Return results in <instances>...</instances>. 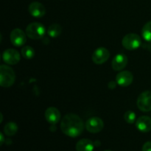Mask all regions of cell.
<instances>
[{"label": "cell", "mask_w": 151, "mask_h": 151, "mask_svg": "<svg viewBox=\"0 0 151 151\" xmlns=\"http://www.w3.org/2000/svg\"><path fill=\"white\" fill-rule=\"evenodd\" d=\"M60 129L65 135L75 138L82 134L84 129V124L78 115L68 114L62 119Z\"/></svg>", "instance_id": "obj_1"}, {"label": "cell", "mask_w": 151, "mask_h": 151, "mask_svg": "<svg viewBox=\"0 0 151 151\" xmlns=\"http://www.w3.org/2000/svg\"><path fill=\"white\" fill-rule=\"evenodd\" d=\"M16 75L12 68L7 65L0 66V85L2 87L8 88L15 82Z\"/></svg>", "instance_id": "obj_2"}, {"label": "cell", "mask_w": 151, "mask_h": 151, "mask_svg": "<svg viewBox=\"0 0 151 151\" xmlns=\"http://www.w3.org/2000/svg\"><path fill=\"white\" fill-rule=\"evenodd\" d=\"M45 27L38 22H32L26 28L27 35L32 40L41 39L45 35Z\"/></svg>", "instance_id": "obj_3"}, {"label": "cell", "mask_w": 151, "mask_h": 151, "mask_svg": "<svg viewBox=\"0 0 151 151\" xmlns=\"http://www.w3.org/2000/svg\"><path fill=\"white\" fill-rule=\"evenodd\" d=\"M122 44L124 48L128 50H134L139 48L142 44V40L139 35L135 33L127 34L123 38Z\"/></svg>", "instance_id": "obj_4"}, {"label": "cell", "mask_w": 151, "mask_h": 151, "mask_svg": "<svg viewBox=\"0 0 151 151\" xmlns=\"http://www.w3.org/2000/svg\"><path fill=\"white\" fill-rule=\"evenodd\" d=\"M137 106L142 111H151V91H143L137 99Z\"/></svg>", "instance_id": "obj_5"}, {"label": "cell", "mask_w": 151, "mask_h": 151, "mask_svg": "<svg viewBox=\"0 0 151 151\" xmlns=\"http://www.w3.org/2000/svg\"><path fill=\"white\" fill-rule=\"evenodd\" d=\"M104 128V122L97 116H93L89 118L86 122V128L87 131L92 134H97L100 132Z\"/></svg>", "instance_id": "obj_6"}, {"label": "cell", "mask_w": 151, "mask_h": 151, "mask_svg": "<svg viewBox=\"0 0 151 151\" xmlns=\"http://www.w3.org/2000/svg\"><path fill=\"white\" fill-rule=\"evenodd\" d=\"M2 58L4 63L9 65H16L19 62L21 58L20 54L14 49H7L4 51Z\"/></svg>", "instance_id": "obj_7"}, {"label": "cell", "mask_w": 151, "mask_h": 151, "mask_svg": "<svg viewBox=\"0 0 151 151\" xmlns=\"http://www.w3.org/2000/svg\"><path fill=\"white\" fill-rule=\"evenodd\" d=\"M10 41L15 47H21L26 43V35L21 29L16 28L10 32Z\"/></svg>", "instance_id": "obj_8"}, {"label": "cell", "mask_w": 151, "mask_h": 151, "mask_svg": "<svg viewBox=\"0 0 151 151\" xmlns=\"http://www.w3.org/2000/svg\"><path fill=\"white\" fill-rule=\"evenodd\" d=\"M110 57V52L107 49L100 47L94 52L92 55V60L96 64H103Z\"/></svg>", "instance_id": "obj_9"}, {"label": "cell", "mask_w": 151, "mask_h": 151, "mask_svg": "<svg viewBox=\"0 0 151 151\" xmlns=\"http://www.w3.org/2000/svg\"><path fill=\"white\" fill-rule=\"evenodd\" d=\"M134 80L133 74L129 71H122L116 77V83L122 87H126L131 85Z\"/></svg>", "instance_id": "obj_10"}, {"label": "cell", "mask_w": 151, "mask_h": 151, "mask_svg": "<svg viewBox=\"0 0 151 151\" xmlns=\"http://www.w3.org/2000/svg\"><path fill=\"white\" fill-rule=\"evenodd\" d=\"M29 13L31 16L35 18H41L45 15L46 8L41 3L38 1H33L28 7Z\"/></svg>", "instance_id": "obj_11"}, {"label": "cell", "mask_w": 151, "mask_h": 151, "mask_svg": "<svg viewBox=\"0 0 151 151\" xmlns=\"http://www.w3.org/2000/svg\"><path fill=\"white\" fill-rule=\"evenodd\" d=\"M128 59L125 55L118 54L113 58L111 62V66L114 70L120 71L127 66Z\"/></svg>", "instance_id": "obj_12"}, {"label": "cell", "mask_w": 151, "mask_h": 151, "mask_svg": "<svg viewBox=\"0 0 151 151\" xmlns=\"http://www.w3.org/2000/svg\"><path fill=\"white\" fill-rule=\"evenodd\" d=\"M136 127L141 132H149L151 131V118L147 116H139L136 121Z\"/></svg>", "instance_id": "obj_13"}, {"label": "cell", "mask_w": 151, "mask_h": 151, "mask_svg": "<svg viewBox=\"0 0 151 151\" xmlns=\"http://www.w3.org/2000/svg\"><path fill=\"white\" fill-rule=\"evenodd\" d=\"M45 118L49 123L55 125L60 119V113L58 109L55 107H50L46 110Z\"/></svg>", "instance_id": "obj_14"}, {"label": "cell", "mask_w": 151, "mask_h": 151, "mask_svg": "<svg viewBox=\"0 0 151 151\" xmlns=\"http://www.w3.org/2000/svg\"><path fill=\"white\" fill-rule=\"evenodd\" d=\"M94 145H95L91 140L88 139H83L77 142L75 147L77 151H93Z\"/></svg>", "instance_id": "obj_15"}, {"label": "cell", "mask_w": 151, "mask_h": 151, "mask_svg": "<svg viewBox=\"0 0 151 151\" xmlns=\"http://www.w3.org/2000/svg\"><path fill=\"white\" fill-rule=\"evenodd\" d=\"M62 32V27L58 24H52L47 29V33L52 38H56L59 36Z\"/></svg>", "instance_id": "obj_16"}, {"label": "cell", "mask_w": 151, "mask_h": 151, "mask_svg": "<svg viewBox=\"0 0 151 151\" xmlns=\"http://www.w3.org/2000/svg\"><path fill=\"white\" fill-rule=\"evenodd\" d=\"M18 131V125L13 122H9L4 128V132L8 137L15 135Z\"/></svg>", "instance_id": "obj_17"}, {"label": "cell", "mask_w": 151, "mask_h": 151, "mask_svg": "<svg viewBox=\"0 0 151 151\" xmlns=\"http://www.w3.org/2000/svg\"><path fill=\"white\" fill-rule=\"evenodd\" d=\"M142 35L145 41L151 42V21L144 25L142 29Z\"/></svg>", "instance_id": "obj_18"}, {"label": "cell", "mask_w": 151, "mask_h": 151, "mask_svg": "<svg viewBox=\"0 0 151 151\" xmlns=\"http://www.w3.org/2000/svg\"><path fill=\"white\" fill-rule=\"evenodd\" d=\"M22 55L25 59H31L35 56V50L29 46H25L22 48Z\"/></svg>", "instance_id": "obj_19"}, {"label": "cell", "mask_w": 151, "mask_h": 151, "mask_svg": "<svg viewBox=\"0 0 151 151\" xmlns=\"http://www.w3.org/2000/svg\"><path fill=\"white\" fill-rule=\"evenodd\" d=\"M136 114L132 111H127L124 114V119L126 121V122L129 124H132L135 122L136 121Z\"/></svg>", "instance_id": "obj_20"}, {"label": "cell", "mask_w": 151, "mask_h": 151, "mask_svg": "<svg viewBox=\"0 0 151 151\" xmlns=\"http://www.w3.org/2000/svg\"><path fill=\"white\" fill-rule=\"evenodd\" d=\"M142 151H151V142H147L142 147Z\"/></svg>", "instance_id": "obj_21"}, {"label": "cell", "mask_w": 151, "mask_h": 151, "mask_svg": "<svg viewBox=\"0 0 151 151\" xmlns=\"http://www.w3.org/2000/svg\"><path fill=\"white\" fill-rule=\"evenodd\" d=\"M0 137H1V145H2L3 143H4V136H3L2 133L0 134Z\"/></svg>", "instance_id": "obj_22"}, {"label": "cell", "mask_w": 151, "mask_h": 151, "mask_svg": "<svg viewBox=\"0 0 151 151\" xmlns=\"http://www.w3.org/2000/svg\"><path fill=\"white\" fill-rule=\"evenodd\" d=\"M105 151H111V150H105Z\"/></svg>", "instance_id": "obj_23"}]
</instances>
